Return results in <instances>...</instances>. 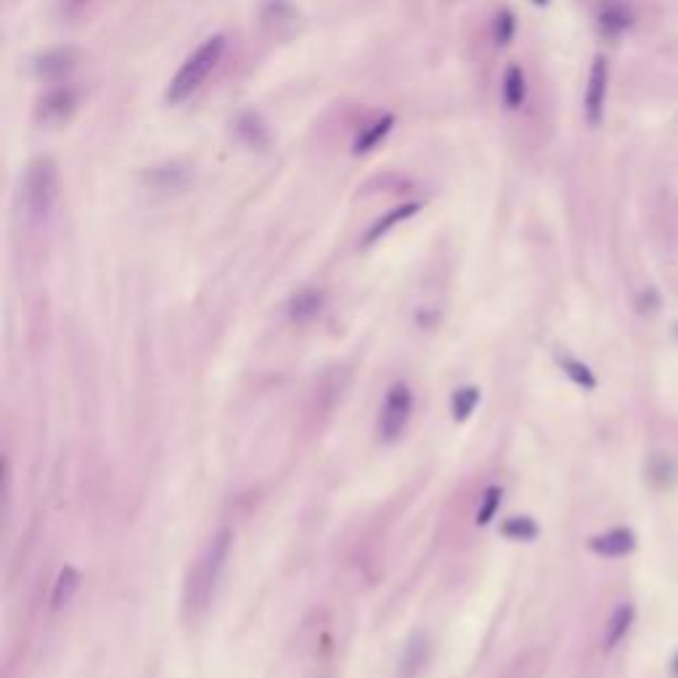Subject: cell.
<instances>
[{
    "label": "cell",
    "instance_id": "24",
    "mask_svg": "<svg viewBox=\"0 0 678 678\" xmlns=\"http://www.w3.org/2000/svg\"><path fill=\"white\" fill-rule=\"evenodd\" d=\"M514 30H517L514 13H511V11H501V13L496 16V24H493L496 43H499V46H508V43L514 40Z\"/></svg>",
    "mask_w": 678,
    "mask_h": 678
},
{
    "label": "cell",
    "instance_id": "3",
    "mask_svg": "<svg viewBox=\"0 0 678 678\" xmlns=\"http://www.w3.org/2000/svg\"><path fill=\"white\" fill-rule=\"evenodd\" d=\"M22 196L30 223H46L51 218L58 196V168L51 157H38L27 165Z\"/></svg>",
    "mask_w": 678,
    "mask_h": 678
},
{
    "label": "cell",
    "instance_id": "6",
    "mask_svg": "<svg viewBox=\"0 0 678 678\" xmlns=\"http://www.w3.org/2000/svg\"><path fill=\"white\" fill-rule=\"evenodd\" d=\"M74 109H77V91L69 85H58L38 101V122L61 125L74 114Z\"/></svg>",
    "mask_w": 678,
    "mask_h": 678
},
{
    "label": "cell",
    "instance_id": "26",
    "mask_svg": "<svg viewBox=\"0 0 678 678\" xmlns=\"http://www.w3.org/2000/svg\"><path fill=\"white\" fill-rule=\"evenodd\" d=\"M671 674H674V678H678V655L674 657V665H671Z\"/></svg>",
    "mask_w": 678,
    "mask_h": 678
},
{
    "label": "cell",
    "instance_id": "19",
    "mask_svg": "<svg viewBox=\"0 0 678 678\" xmlns=\"http://www.w3.org/2000/svg\"><path fill=\"white\" fill-rule=\"evenodd\" d=\"M477 403H480V390L477 387H461V390H456L451 400L453 419L456 422H466L474 413Z\"/></svg>",
    "mask_w": 678,
    "mask_h": 678
},
{
    "label": "cell",
    "instance_id": "9",
    "mask_svg": "<svg viewBox=\"0 0 678 678\" xmlns=\"http://www.w3.org/2000/svg\"><path fill=\"white\" fill-rule=\"evenodd\" d=\"M596 24H599V32L607 35V38H618L622 32H628L633 27V11L625 5V3H607L599 8V16H596Z\"/></svg>",
    "mask_w": 678,
    "mask_h": 678
},
{
    "label": "cell",
    "instance_id": "15",
    "mask_svg": "<svg viewBox=\"0 0 678 678\" xmlns=\"http://www.w3.org/2000/svg\"><path fill=\"white\" fill-rule=\"evenodd\" d=\"M77 588H80V572H77L74 567H64V569L58 572L56 583H54V594H51L54 610L66 607V604L72 602V596L77 594Z\"/></svg>",
    "mask_w": 678,
    "mask_h": 678
},
{
    "label": "cell",
    "instance_id": "12",
    "mask_svg": "<svg viewBox=\"0 0 678 678\" xmlns=\"http://www.w3.org/2000/svg\"><path fill=\"white\" fill-rule=\"evenodd\" d=\"M321 308H324V291H318V289H302V291H297L291 297L289 316H291V321L302 324V321L316 318L321 313Z\"/></svg>",
    "mask_w": 678,
    "mask_h": 678
},
{
    "label": "cell",
    "instance_id": "11",
    "mask_svg": "<svg viewBox=\"0 0 678 678\" xmlns=\"http://www.w3.org/2000/svg\"><path fill=\"white\" fill-rule=\"evenodd\" d=\"M419 210H422V204H419V202H408V204H400V207H396V210L385 213V215H382V218L371 226V230L366 233L363 244H374V241H379V239H382V236H387V233L397 226V223H403V221L413 218Z\"/></svg>",
    "mask_w": 678,
    "mask_h": 678
},
{
    "label": "cell",
    "instance_id": "23",
    "mask_svg": "<svg viewBox=\"0 0 678 678\" xmlns=\"http://www.w3.org/2000/svg\"><path fill=\"white\" fill-rule=\"evenodd\" d=\"M239 133L241 135H249L247 141L252 143V146H263L268 138H265V127H263V122L255 117V114H244L241 119H239Z\"/></svg>",
    "mask_w": 678,
    "mask_h": 678
},
{
    "label": "cell",
    "instance_id": "8",
    "mask_svg": "<svg viewBox=\"0 0 678 678\" xmlns=\"http://www.w3.org/2000/svg\"><path fill=\"white\" fill-rule=\"evenodd\" d=\"M588 549L599 557H625L636 549V535L628 527H613L588 541Z\"/></svg>",
    "mask_w": 678,
    "mask_h": 678
},
{
    "label": "cell",
    "instance_id": "20",
    "mask_svg": "<svg viewBox=\"0 0 678 678\" xmlns=\"http://www.w3.org/2000/svg\"><path fill=\"white\" fill-rule=\"evenodd\" d=\"M560 363H562L567 377H569L578 387H583V390H594V387H596V377H594V371H591L586 363H580V361H575V358H560Z\"/></svg>",
    "mask_w": 678,
    "mask_h": 678
},
{
    "label": "cell",
    "instance_id": "22",
    "mask_svg": "<svg viewBox=\"0 0 678 678\" xmlns=\"http://www.w3.org/2000/svg\"><path fill=\"white\" fill-rule=\"evenodd\" d=\"M501 496L504 491L499 485H491L482 496V504H480V511H477V525H488L493 517H496V508L501 507Z\"/></svg>",
    "mask_w": 678,
    "mask_h": 678
},
{
    "label": "cell",
    "instance_id": "2",
    "mask_svg": "<svg viewBox=\"0 0 678 678\" xmlns=\"http://www.w3.org/2000/svg\"><path fill=\"white\" fill-rule=\"evenodd\" d=\"M230 541H233V533L221 530L207 543L204 554L199 557V562L194 567V575L188 580V607L194 613H202V610L210 607V602L215 596V588L221 583L223 567L228 562V554H230Z\"/></svg>",
    "mask_w": 678,
    "mask_h": 678
},
{
    "label": "cell",
    "instance_id": "13",
    "mask_svg": "<svg viewBox=\"0 0 678 678\" xmlns=\"http://www.w3.org/2000/svg\"><path fill=\"white\" fill-rule=\"evenodd\" d=\"M527 99V80H525V72L522 66L511 64L507 72H504V104L507 109H519Z\"/></svg>",
    "mask_w": 678,
    "mask_h": 678
},
{
    "label": "cell",
    "instance_id": "4",
    "mask_svg": "<svg viewBox=\"0 0 678 678\" xmlns=\"http://www.w3.org/2000/svg\"><path fill=\"white\" fill-rule=\"evenodd\" d=\"M411 411H413V396L405 385L397 382L390 387V393L385 397V405H382V413H379V438L385 443H396L403 435V430L411 419Z\"/></svg>",
    "mask_w": 678,
    "mask_h": 678
},
{
    "label": "cell",
    "instance_id": "21",
    "mask_svg": "<svg viewBox=\"0 0 678 678\" xmlns=\"http://www.w3.org/2000/svg\"><path fill=\"white\" fill-rule=\"evenodd\" d=\"M146 180L157 188H172V186H180L186 180L183 170H178L175 165H168V168H154L149 170Z\"/></svg>",
    "mask_w": 678,
    "mask_h": 678
},
{
    "label": "cell",
    "instance_id": "10",
    "mask_svg": "<svg viewBox=\"0 0 678 678\" xmlns=\"http://www.w3.org/2000/svg\"><path fill=\"white\" fill-rule=\"evenodd\" d=\"M393 125H396V117H393V114H385V117L374 119L371 125H366V127L361 130V135H358L355 143H352V152H355V154H366V152L377 149V146L390 135Z\"/></svg>",
    "mask_w": 678,
    "mask_h": 678
},
{
    "label": "cell",
    "instance_id": "17",
    "mask_svg": "<svg viewBox=\"0 0 678 678\" xmlns=\"http://www.w3.org/2000/svg\"><path fill=\"white\" fill-rule=\"evenodd\" d=\"M424 660H427V639L422 636V633H416L411 641H408V647L403 649V660H400V674H413V671H419L422 665H424Z\"/></svg>",
    "mask_w": 678,
    "mask_h": 678
},
{
    "label": "cell",
    "instance_id": "25",
    "mask_svg": "<svg viewBox=\"0 0 678 678\" xmlns=\"http://www.w3.org/2000/svg\"><path fill=\"white\" fill-rule=\"evenodd\" d=\"M88 0H64V5L66 8H80V5H85Z\"/></svg>",
    "mask_w": 678,
    "mask_h": 678
},
{
    "label": "cell",
    "instance_id": "14",
    "mask_svg": "<svg viewBox=\"0 0 678 678\" xmlns=\"http://www.w3.org/2000/svg\"><path fill=\"white\" fill-rule=\"evenodd\" d=\"M633 607L630 604H621L615 613H613V618L607 622V628H604V649H615L618 644H621L622 639H625V633L630 630V625H633Z\"/></svg>",
    "mask_w": 678,
    "mask_h": 678
},
{
    "label": "cell",
    "instance_id": "7",
    "mask_svg": "<svg viewBox=\"0 0 678 678\" xmlns=\"http://www.w3.org/2000/svg\"><path fill=\"white\" fill-rule=\"evenodd\" d=\"M77 66V51L64 46V48H51L46 54L35 58L32 69H35V77L43 80V83H61L66 80Z\"/></svg>",
    "mask_w": 678,
    "mask_h": 678
},
{
    "label": "cell",
    "instance_id": "18",
    "mask_svg": "<svg viewBox=\"0 0 678 678\" xmlns=\"http://www.w3.org/2000/svg\"><path fill=\"white\" fill-rule=\"evenodd\" d=\"M501 533L511 538V541H535L538 538V525L530 517H508L507 522L501 525Z\"/></svg>",
    "mask_w": 678,
    "mask_h": 678
},
{
    "label": "cell",
    "instance_id": "1",
    "mask_svg": "<svg viewBox=\"0 0 678 678\" xmlns=\"http://www.w3.org/2000/svg\"><path fill=\"white\" fill-rule=\"evenodd\" d=\"M223 54H226V38L223 35L207 38L191 56L180 64V69L170 80L168 93H165L170 104H183L186 99H191L204 85V80L215 72Z\"/></svg>",
    "mask_w": 678,
    "mask_h": 678
},
{
    "label": "cell",
    "instance_id": "16",
    "mask_svg": "<svg viewBox=\"0 0 678 678\" xmlns=\"http://www.w3.org/2000/svg\"><path fill=\"white\" fill-rule=\"evenodd\" d=\"M647 477L655 488H671L678 480V464L668 456H652L649 466H647Z\"/></svg>",
    "mask_w": 678,
    "mask_h": 678
},
{
    "label": "cell",
    "instance_id": "27",
    "mask_svg": "<svg viewBox=\"0 0 678 678\" xmlns=\"http://www.w3.org/2000/svg\"><path fill=\"white\" fill-rule=\"evenodd\" d=\"M535 3H538V5H546V3H549V0H535Z\"/></svg>",
    "mask_w": 678,
    "mask_h": 678
},
{
    "label": "cell",
    "instance_id": "5",
    "mask_svg": "<svg viewBox=\"0 0 678 678\" xmlns=\"http://www.w3.org/2000/svg\"><path fill=\"white\" fill-rule=\"evenodd\" d=\"M607 85H610V64L604 56L594 58L588 72V85L583 96V114L588 127H599L604 122V107H607Z\"/></svg>",
    "mask_w": 678,
    "mask_h": 678
}]
</instances>
